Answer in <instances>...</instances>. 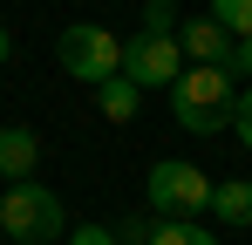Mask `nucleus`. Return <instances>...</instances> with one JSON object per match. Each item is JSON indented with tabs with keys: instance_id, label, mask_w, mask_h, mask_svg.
<instances>
[{
	"instance_id": "6e6552de",
	"label": "nucleus",
	"mask_w": 252,
	"mask_h": 245,
	"mask_svg": "<svg viewBox=\"0 0 252 245\" xmlns=\"http://www.w3.org/2000/svg\"><path fill=\"white\" fill-rule=\"evenodd\" d=\"M95 109L109 122H129L136 109H143V82H129V75H109V82H95Z\"/></svg>"
},
{
	"instance_id": "423d86ee",
	"label": "nucleus",
	"mask_w": 252,
	"mask_h": 245,
	"mask_svg": "<svg viewBox=\"0 0 252 245\" xmlns=\"http://www.w3.org/2000/svg\"><path fill=\"white\" fill-rule=\"evenodd\" d=\"M177 41H184V55H191L198 68H218V61L232 55V28H225L218 14H211V21H191V28H184Z\"/></svg>"
},
{
	"instance_id": "2eb2a0df",
	"label": "nucleus",
	"mask_w": 252,
	"mask_h": 245,
	"mask_svg": "<svg viewBox=\"0 0 252 245\" xmlns=\"http://www.w3.org/2000/svg\"><path fill=\"white\" fill-rule=\"evenodd\" d=\"M68 245H116V239H109L102 225H89V232H75V239H68Z\"/></svg>"
},
{
	"instance_id": "39448f33",
	"label": "nucleus",
	"mask_w": 252,
	"mask_h": 245,
	"mask_svg": "<svg viewBox=\"0 0 252 245\" xmlns=\"http://www.w3.org/2000/svg\"><path fill=\"white\" fill-rule=\"evenodd\" d=\"M123 75L143 82V89L177 82V75H184V41H177V34H150V28H143L136 41H123Z\"/></svg>"
},
{
	"instance_id": "dca6fc26",
	"label": "nucleus",
	"mask_w": 252,
	"mask_h": 245,
	"mask_svg": "<svg viewBox=\"0 0 252 245\" xmlns=\"http://www.w3.org/2000/svg\"><path fill=\"white\" fill-rule=\"evenodd\" d=\"M7 48H14V34H7V28H0V61H7Z\"/></svg>"
},
{
	"instance_id": "0eeeda50",
	"label": "nucleus",
	"mask_w": 252,
	"mask_h": 245,
	"mask_svg": "<svg viewBox=\"0 0 252 245\" xmlns=\"http://www.w3.org/2000/svg\"><path fill=\"white\" fill-rule=\"evenodd\" d=\"M34 157H41V136L34 129H0V177L28 184L34 177Z\"/></svg>"
},
{
	"instance_id": "f03ea898",
	"label": "nucleus",
	"mask_w": 252,
	"mask_h": 245,
	"mask_svg": "<svg viewBox=\"0 0 252 245\" xmlns=\"http://www.w3.org/2000/svg\"><path fill=\"white\" fill-rule=\"evenodd\" d=\"M55 61L75 82H109V75H123V41L109 34V28H95V21H75V28H62V41H55Z\"/></svg>"
},
{
	"instance_id": "f8f14e48",
	"label": "nucleus",
	"mask_w": 252,
	"mask_h": 245,
	"mask_svg": "<svg viewBox=\"0 0 252 245\" xmlns=\"http://www.w3.org/2000/svg\"><path fill=\"white\" fill-rule=\"evenodd\" d=\"M143 28H150V34H177L184 21H177V7H170V0H150V14H143Z\"/></svg>"
},
{
	"instance_id": "1a4fd4ad",
	"label": "nucleus",
	"mask_w": 252,
	"mask_h": 245,
	"mask_svg": "<svg viewBox=\"0 0 252 245\" xmlns=\"http://www.w3.org/2000/svg\"><path fill=\"white\" fill-rule=\"evenodd\" d=\"M211 211H218V225H239V232H252V177L218 184V191H211Z\"/></svg>"
},
{
	"instance_id": "7ed1b4c3",
	"label": "nucleus",
	"mask_w": 252,
	"mask_h": 245,
	"mask_svg": "<svg viewBox=\"0 0 252 245\" xmlns=\"http://www.w3.org/2000/svg\"><path fill=\"white\" fill-rule=\"evenodd\" d=\"M0 232L21 239V245H55V239H62V198L41 191L34 177L14 184V191L0 198Z\"/></svg>"
},
{
	"instance_id": "9b49d317",
	"label": "nucleus",
	"mask_w": 252,
	"mask_h": 245,
	"mask_svg": "<svg viewBox=\"0 0 252 245\" xmlns=\"http://www.w3.org/2000/svg\"><path fill=\"white\" fill-rule=\"evenodd\" d=\"M211 14L232 28V41H252V0H211Z\"/></svg>"
},
{
	"instance_id": "4468645a",
	"label": "nucleus",
	"mask_w": 252,
	"mask_h": 245,
	"mask_svg": "<svg viewBox=\"0 0 252 245\" xmlns=\"http://www.w3.org/2000/svg\"><path fill=\"white\" fill-rule=\"evenodd\" d=\"M218 68H225V75H246V82H252V41H232V55H225Z\"/></svg>"
},
{
	"instance_id": "9d476101",
	"label": "nucleus",
	"mask_w": 252,
	"mask_h": 245,
	"mask_svg": "<svg viewBox=\"0 0 252 245\" xmlns=\"http://www.w3.org/2000/svg\"><path fill=\"white\" fill-rule=\"evenodd\" d=\"M150 245H218V232L198 225V218H164V225L150 232Z\"/></svg>"
},
{
	"instance_id": "f257e3e1",
	"label": "nucleus",
	"mask_w": 252,
	"mask_h": 245,
	"mask_svg": "<svg viewBox=\"0 0 252 245\" xmlns=\"http://www.w3.org/2000/svg\"><path fill=\"white\" fill-rule=\"evenodd\" d=\"M232 109H239V89H232L225 68H191V75L170 82V116H177V129H191V136L232 129Z\"/></svg>"
},
{
	"instance_id": "20e7f679",
	"label": "nucleus",
	"mask_w": 252,
	"mask_h": 245,
	"mask_svg": "<svg viewBox=\"0 0 252 245\" xmlns=\"http://www.w3.org/2000/svg\"><path fill=\"white\" fill-rule=\"evenodd\" d=\"M211 184L198 163H184V157H164V163H150V204L164 211V218H198V211H211Z\"/></svg>"
},
{
	"instance_id": "ddd939ff",
	"label": "nucleus",
	"mask_w": 252,
	"mask_h": 245,
	"mask_svg": "<svg viewBox=\"0 0 252 245\" xmlns=\"http://www.w3.org/2000/svg\"><path fill=\"white\" fill-rule=\"evenodd\" d=\"M232 136H239V143L252 150V82L239 89V109H232Z\"/></svg>"
}]
</instances>
